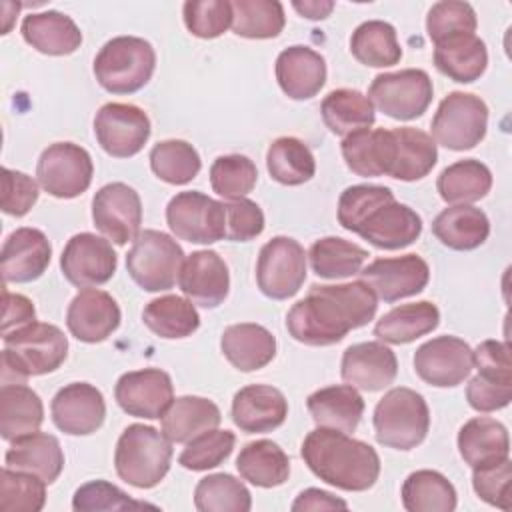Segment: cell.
<instances>
[{"mask_svg": "<svg viewBox=\"0 0 512 512\" xmlns=\"http://www.w3.org/2000/svg\"><path fill=\"white\" fill-rule=\"evenodd\" d=\"M378 298L362 280L314 284L286 314L290 336L306 346H332L374 320Z\"/></svg>", "mask_w": 512, "mask_h": 512, "instance_id": "1", "label": "cell"}, {"mask_svg": "<svg viewBox=\"0 0 512 512\" xmlns=\"http://www.w3.org/2000/svg\"><path fill=\"white\" fill-rule=\"evenodd\" d=\"M300 454L314 476L346 492H364L380 476L378 452L340 430L314 428L306 434Z\"/></svg>", "mask_w": 512, "mask_h": 512, "instance_id": "2", "label": "cell"}, {"mask_svg": "<svg viewBox=\"0 0 512 512\" xmlns=\"http://www.w3.org/2000/svg\"><path fill=\"white\" fill-rule=\"evenodd\" d=\"M2 384H26L30 376L58 370L68 356V338L46 322H32L2 334Z\"/></svg>", "mask_w": 512, "mask_h": 512, "instance_id": "3", "label": "cell"}, {"mask_svg": "<svg viewBox=\"0 0 512 512\" xmlns=\"http://www.w3.org/2000/svg\"><path fill=\"white\" fill-rule=\"evenodd\" d=\"M172 442L154 426L130 424L114 450V468L120 480L134 488L158 486L170 470Z\"/></svg>", "mask_w": 512, "mask_h": 512, "instance_id": "4", "label": "cell"}, {"mask_svg": "<svg viewBox=\"0 0 512 512\" xmlns=\"http://www.w3.org/2000/svg\"><path fill=\"white\" fill-rule=\"evenodd\" d=\"M156 68L152 44L138 36L108 40L94 58V76L110 94H134L142 90Z\"/></svg>", "mask_w": 512, "mask_h": 512, "instance_id": "5", "label": "cell"}, {"mask_svg": "<svg viewBox=\"0 0 512 512\" xmlns=\"http://www.w3.org/2000/svg\"><path fill=\"white\" fill-rule=\"evenodd\" d=\"M372 422L378 444L394 450H412L428 434L430 410L422 394L398 386L378 400Z\"/></svg>", "mask_w": 512, "mask_h": 512, "instance_id": "6", "label": "cell"}, {"mask_svg": "<svg viewBox=\"0 0 512 512\" xmlns=\"http://www.w3.org/2000/svg\"><path fill=\"white\" fill-rule=\"evenodd\" d=\"M182 264V246L160 230L140 232L126 254L130 278L146 292L170 290L178 282Z\"/></svg>", "mask_w": 512, "mask_h": 512, "instance_id": "7", "label": "cell"}, {"mask_svg": "<svg viewBox=\"0 0 512 512\" xmlns=\"http://www.w3.org/2000/svg\"><path fill=\"white\" fill-rule=\"evenodd\" d=\"M488 130V106L470 92H450L432 118V140L448 150H470Z\"/></svg>", "mask_w": 512, "mask_h": 512, "instance_id": "8", "label": "cell"}, {"mask_svg": "<svg viewBox=\"0 0 512 512\" xmlns=\"http://www.w3.org/2000/svg\"><path fill=\"white\" fill-rule=\"evenodd\" d=\"M432 96V80L428 72L420 68L378 74L368 88L372 106L394 120L420 118L428 110Z\"/></svg>", "mask_w": 512, "mask_h": 512, "instance_id": "9", "label": "cell"}, {"mask_svg": "<svg viewBox=\"0 0 512 512\" xmlns=\"http://www.w3.org/2000/svg\"><path fill=\"white\" fill-rule=\"evenodd\" d=\"M306 258L302 244L290 236L268 240L256 262L260 292L272 300H288L298 294L306 280Z\"/></svg>", "mask_w": 512, "mask_h": 512, "instance_id": "10", "label": "cell"}, {"mask_svg": "<svg viewBox=\"0 0 512 512\" xmlns=\"http://www.w3.org/2000/svg\"><path fill=\"white\" fill-rule=\"evenodd\" d=\"M94 164L86 148L74 142H54L42 150L36 178L44 192L54 198H76L88 190Z\"/></svg>", "mask_w": 512, "mask_h": 512, "instance_id": "11", "label": "cell"}, {"mask_svg": "<svg viewBox=\"0 0 512 512\" xmlns=\"http://www.w3.org/2000/svg\"><path fill=\"white\" fill-rule=\"evenodd\" d=\"M166 222L180 240L214 244L224 240V202L198 190L178 192L166 206Z\"/></svg>", "mask_w": 512, "mask_h": 512, "instance_id": "12", "label": "cell"}, {"mask_svg": "<svg viewBox=\"0 0 512 512\" xmlns=\"http://www.w3.org/2000/svg\"><path fill=\"white\" fill-rule=\"evenodd\" d=\"M94 134L106 154L130 158L148 142L150 118L134 104L108 102L94 116Z\"/></svg>", "mask_w": 512, "mask_h": 512, "instance_id": "13", "label": "cell"}, {"mask_svg": "<svg viewBox=\"0 0 512 512\" xmlns=\"http://www.w3.org/2000/svg\"><path fill=\"white\" fill-rule=\"evenodd\" d=\"M92 222L98 232L118 246L134 242L142 224V200L124 182L102 186L92 198Z\"/></svg>", "mask_w": 512, "mask_h": 512, "instance_id": "14", "label": "cell"}, {"mask_svg": "<svg viewBox=\"0 0 512 512\" xmlns=\"http://www.w3.org/2000/svg\"><path fill=\"white\" fill-rule=\"evenodd\" d=\"M118 266L112 244L92 232L74 234L60 256L64 278L76 288H94L106 284Z\"/></svg>", "mask_w": 512, "mask_h": 512, "instance_id": "15", "label": "cell"}, {"mask_svg": "<svg viewBox=\"0 0 512 512\" xmlns=\"http://www.w3.org/2000/svg\"><path fill=\"white\" fill-rule=\"evenodd\" d=\"M472 368V348L458 336H436L414 352V370L418 378L436 388L462 384Z\"/></svg>", "mask_w": 512, "mask_h": 512, "instance_id": "16", "label": "cell"}, {"mask_svg": "<svg viewBox=\"0 0 512 512\" xmlns=\"http://www.w3.org/2000/svg\"><path fill=\"white\" fill-rule=\"evenodd\" d=\"M358 274L360 280L372 288L376 298L388 304L420 294L430 280L428 262L418 254L376 258Z\"/></svg>", "mask_w": 512, "mask_h": 512, "instance_id": "17", "label": "cell"}, {"mask_svg": "<svg viewBox=\"0 0 512 512\" xmlns=\"http://www.w3.org/2000/svg\"><path fill=\"white\" fill-rule=\"evenodd\" d=\"M114 398L128 416L146 420L162 418L174 400L172 378L160 368L126 372L114 386Z\"/></svg>", "mask_w": 512, "mask_h": 512, "instance_id": "18", "label": "cell"}, {"mask_svg": "<svg viewBox=\"0 0 512 512\" xmlns=\"http://www.w3.org/2000/svg\"><path fill=\"white\" fill-rule=\"evenodd\" d=\"M52 422L70 436L94 434L106 418L102 392L88 382H70L62 386L50 402Z\"/></svg>", "mask_w": 512, "mask_h": 512, "instance_id": "19", "label": "cell"}, {"mask_svg": "<svg viewBox=\"0 0 512 512\" xmlns=\"http://www.w3.org/2000/svg\"><path fill=\"white\" fill-rule=\"evenodd\" d=\"M52 256V246L46 234L38 228H16L2 246L0 272L4 284H26L38 280Z\"/></svg>", "mask_w": 512, "mask_h": 512, "instance_id": "20", "label": "cell"}, {"mask_svg": "<svg viewBox=\"0 0 512 512\" xmlns=\"http://www.w3.org/2000/svg\"><path fill=\"white\" fill-rule=\"evenodd\" d=\"M122 314L118 302L104 290H80L66 310L68 332L86 344L104 342L118 326Z\"/></svg>", "mask_w": 512, "mask_h": 512, "instance_id": "21", "label": "cell"}, {"mask_svg": "<svg viewBox=\"0 0 512 512\" xmlns=\"http://www.w3.org/2000/svg\"><path fill=\"white\" fill-rule=\"evenodd\" d=\"M178 286L182 294L202 308H218L230 290L226 262L214 250H196L184 258Z\"/></svg>", "mask_w": 512, "mask_h": 512, "instance_id": "22", "label": "cell"}, {"mask_svg": "<svg viewBox=\"0 0 512 512\" xmlns=\"http://www.w3.org/2000/svg\"><path fill=\"white\" fill-rule=\"evenodd\" d=\"M360 238L380 250H400L422 234V218L406 204L394 200L378 204L356 228Z\"/></svg>", "mask_w": 512, "mask_h": 512, "instance_id": "23", "label": "cell"}, {"mask_svg": "<svg viewBox=\"0 0 512 512\" xmlns=\"http://www.w3.org/2000/svg\"><path fill=\"white\" fill-rule=\"evenodd\" d=\"M342 380L364 392L388 388L398 374L396 354L382 342H358L344 350Z\"/></svg>", "mask_w": 512, "mask_h": 512, "instance_id": "24", "label": "cell"}, {"mask_svg": "<svg viewBox=\"0 0 512 512\" xmlns=\"http://www.w3.org/2000/svg\"><path fill=\"white\" fill-rule=\"evenodd\" d=\"M288 416L286 396L268 384H250L232 398V420L246 434L272 432Z\"/></svg>", "mask_w": 512, "mask_h": 512, "instance_id": "25", "label": "cell"}, {"mask_svg": "<svg viewBox=\"0 0 512 512\" xmlns=\"http://www.w3.org/2000/svg\"><path fill=\"white\" fill-rule=\"evenodd\" d=\"M340 150L348 170H352L356 176H390L396 158L394 132L384 128L358 130L344 136Z\"/></svg>", "mask_w": 512, "mask_h": 512, "instance_id": "26", "label": "cell"}, {"mask_svg": "<svg viewBox=\"0 0 512 512\" xmlns=\"http://www.w3.org/2000/svg\"><path fill=\"white\" fill-rule=\"evenodd\" d=\"M276 80L292 100H310L326 84V60L308 46H290L276 58Z\"/></svg>", "mask_w": 512, "mask_h": 512, "instance_id": "27", "label": "cell"}, {"mask_svg": "<svg viewBox=\"0 0 512 512\" xmlns=\"http://www.w3.org/2000/svg\"><path fill=\"white\" fill-rule=\"evenodd\" d=\"M220 348L224 358L240 372H254L270 364L276 356L274 334L254 322L232 324L222 332Z\"/></svg>", "mask_w": 512, "mask_h": 512, "instance_id": "28", "label": "cell"}, {"mask_svg": "<svg viewBox=\"0 0 512 512\" xmlns=\"http://www.w3.org/2000/svg\"><path fill=\"white\" fill-rule=\"evenodd\" d=\"M20 32L26 44L48 56H68L82 44V32L76 22L56 10L28 14Z\"/></svg>", "mask_w": 512, "mask_h": 512, "instance_id": "29", "label": "cell"}, {"mask_svg": "<svg viewBox=\"0 0 512 512\" xmlns=\"http://www.w3.org/2000/svg\"><path fill=\"white\" fill-rule=\"evenodd\" d=\"M434 66L454 82L470 84L488 66V50L476 34H454L434 44Z\"/></svg>", "mask_w": 512, "mask_h": 512, "instance_id": "30", "label": "cell"}, {"mask_svg": "<svg viewBox=\"0 0 512 512\" xmlns=\"http://www.w3.org/2000/svg\"><path fill=\"white\" fill-rule=\"evenodd\" d=\"M4 462L8 468L32 472L46 484H52L62 474L64 452L56 436L36 430L12 440Z\"/></svg>", "mask_w": 512, "mask_h": 512, "instance_id": "31", "label": "cell"}, {"mask_svg": "<svg viewBox=\"0 0 512 512\" xmlns=\"http://www.w3.org/2000/svg\"><path fill=\"white\" fill-rule=\"evenodd\" d=\"M316 426L340 432H354L364 414V400L350 384H334L312 392L306 400Z\"/></svg>", "mask_w": 512, "mask_h": 512, "instance_id": "32", "label": "cell"}, {"mask_svg": "<svg viewBox=\"0 0 512 512\" xmlns=\"http://www.w3.org/2000/svg\"><path fill=\"white\" fill-rule=\"evenodd\" d=\"M432 234L446 248L468 252L486 242L490 234V220L484 210L472 204H454L434 218Z\"/></svg>", "mask_w": 512, "mask_h": 512, "instance_id": "33", "label": "cell"}, {"mask_svg": "<svg viewBox=\"0 0 512 512\" xmlns=\"http://www.w3.org/2000/svg\"><path fill=\"white\" fill-rule=\"evenodd\" d=\"M162 434L172 444H186L192 438L218 428L222 422L220 408L202 396H180L172 400L168 410L164 412Z\"/></svg>", "mask_w": 512, "mask_h": 512, "instance_id": "34", "label": "cell"}, {"mask_svg": "<svg viewBox=\"0 0 512 512\" xmlns=\"http://www.w3.org/2000/svg\"><path fill=\"white\" fill-rule=\"evenodd\" d=\"M458 452L470 468L504 460L510 456L508 430L494 418H472L458 432Z\"/></svg>", "mask_w": 512, "mask_h": 512, "instance_id": "35", "label": "cell"}, {"mask_svg": "<svg viewBox=\"0 0 512 512\" xmlns=\"http://www.w3.org/2000/svg\"><path fill=\"white\" fill-rule=\"evenodd\" d=\"M440 324V310L428 300L402 304L386 312L374 326V336L386 344H408L430 334Z\"/></svg>", "mask_w": 512, "mask_h": 512, "instance_id": "36", "label": "cell"}, {"mask_svg": "<svg viewBox=\"0 0 512 512\" xmlns=\"http://www.w3.org/2000/svg\"><path fill=\"white\" fill-rule=\"evenodd\" d=\"M44 422L40 396L26 384H2L0 388V434L12 442L36 432Z\"/></svg>", "mask_w": 512, "mask_h": 512, "instance_id": "37", "label": "cell"}, {"mask_svg": "<svg viewBox=\"0 0 512 512\" xmlns=\"http://www.w3.org/2000/svg\"><path fill=\"white\" fill-rule=\"evenodd\" d=\"M236 468L242 480L258 488H276L290 476L288 454L272 440L248 442L236 458Z\"/></svg>", "mask_w": 512, "mask_h": 512, "instance_id": "38", "label": "cell"}, {"mask_svg": "<svg viewBox=\"0 0 512 512\" xmlns=\"http://www.w3.org/2000/svg\"><path fill=\"white\" fill-rule=\"evenodd\" d=\"M392 132L396 140V158L390 178L416 182L428 176L438 162V150L432 136L412 126H400Z\"/></svg>", "mask_w": 512, "mask_h": 512, "instance_id": "39", "label": "cell"}, {"mask_svg": "<svg viewBox=\"0 0 512 512\" xmlns=\"http://www.w3.org/2000/svg\"><path fill=\"white\" fill-rule=\"evenodd\" d=\"M436 188L440 198L454 206V204H472L482 200L492 188V172L490 168L474 158L458 160L446 166L438 180Z\"/></svg>", "mask_w": 512, "mask_h": 512, "instance_id": "40", "label": "cell"}, {"mask_svg": "<svg viewBox=\"0 0 512 512\" xmlns=\"http://www.w3.org/2000/svg\"><path fill=\"white\" fill-rule=\"evenodd\" d=\"M326 128L336 136H348L374 124L376 114L368 96L352 88H338L324 96L320 104Z\"/></svg>", "mask_w": 512, "mask_h": 512, "instance_id": "41", "label": "cell"}, {"mask_svg": "<svg viewBox=\"0 0 512 512\" xmlns=\"http://www.w3.org/2000/svg\"><path fill=\"white\" fill-rule=\"evenodd\" d=\"M142 320L150 332L166 340L192 336L200 326V316L194 304L176 294L150 300L142 310Z\"/></svg>", "mask_w": 512, "mask_h": 512, "instance_id": "42", "label": "cell"}, {"mask_svg": "<svg viewBox=\"0 0 512 512\" xmlns=\"http://www.w3.org/2000/svg\"><path fill=\"white\" fill-rule=\"evenodd\" d=\"M400 496L408 512H452L458 504L456 488L436 470H416L408 474Z\"/></svg>", "mask_w": 512, "mask_h": 512, "instance_id": "43", "label": "cell"}, {"mask_svg": "<svg viewBox=\"0 0 512 512\" xmlns=\"http://www.w3.org/2000/svg\"><path fill=\"white\" fill-rule=\"evenodd\" d=\"M306 256L316 276L338 280V278H350L358 274L370 254L366 248L350 240H344L338 236H326L316 240L310 246Z\"/></svg>", "mask_w": 512, "mask_h": 512, "instance_id": "44", "label": "cell"}, {"mask_svg": "<svg viewBox=\"0 0 512 512\" xmlns=\"http://www.w3.org/2000/svg\"><path fill=\"white\" fill-rule=\"evenodd\" d=\"M352 56L370 68L394 66L402 58L396 30L384 20H366L350 36Z\"/></svg>", "mask_w": 512, "mask_h": 512, "instance_id": "45", "label": "cell"}, {"mask_svg": "<svg viewBox=\"0 0 512 512\" xmlns=\"http://www.w3.org/2000/svg\"><path fill=\"white\" fill-rule=\"evenodd\" d=\"M266 168L272 180L284 186H300L312 180L316 160L312 150L294 136L276 138L266 152Z\"/></svg>", "mask_w": 512, "mask_h": 512, "instance_id": "46", "label": "cell"}, {"mask_svg": "<svg viewBox=\"0 0 512 512\" xmlns=\"http://www.w3.org/2000/svg\"><path fill=\"white\" fill-rule=\"evenodd\" d=\"M286 24L284 6L278 0H234L232 30L250 40L276 38Z\"/></svg>", "mask_w": 512, "mask_h": 512, "instance_id": "47", "label": "cell"}, {"mask_svg": "<svg viewBox=\"0 0 512 512\" xmlns=\"http://www.w3.org/2000/svg\"><path fill=\"white\" fill-rule=\"evenodd\" d=\"M194 506L200 512H248L252 508V496L242 480L218 472L198 480Z\"/></svg>", "mask_w": 512, "mask_h": 512, "instance_id": "48", "label": "cell"}, {"mask_svg": "<svg viewBox=\"0 0 512 512\" xmlns=\"http://www.w3.org/2000/svg\"><path fill=\"white\" fill-rule=\"evenodd\" d=\"M150 168L160 180L180 186L192 182L198 176L202 160L192 144L174 138L154 144L150 150Z\"/></svg>", "mask_w": 512, "mask_h": 512, "instance_id": "49", "label": "cell"}, {"mask_svg": "<svg viewBox=\"0 0 512 512\" xmlns=\"http://www.w3.org/2000/svg\"><path fill=\"white\" fill-rule=\"evenodd\" d=\"M466 386V400L476 412H496L512 400V366H476Z\"/></svg>", "mask_w": 512, "mask_h": 512, "instance_id": "50", "label": "cell"}, {"mask_svg": "<svg viewBox=\"0 0 512 512\" xmlns=\"http://www.w3.org/2000/svg\"><path fill=\"white\" fill-rule=\"evenodd\" d=\"M256 182L258 168L244 154L218 156L210 166V186L218 196L226 200L246 198V194L254 190Z\"/></svg>", "mask_w": 512, "mask_h": 512, "instance_id": "51", "label": "cell"}, {"mask_svg": "<svg viewBox=\"0 0 512 512\" xmlns=\"http://www.w3.org/2000/svg\"><path fill=\"white\" fill-rule=\"evenodd\" d=\"M46 504V482L24 470L4 466L0 480V510L38 512Z\"/></svg>", "mask_w": 512, "mask_h": 512, "instance_id": "52", "label": "cell"}, {"mask_svg": "<svg viewBox=\"0 0 512 512\" xmlns=\"http://www.w3.org/2000/svg\"><path fill=\"white\" fill-rule=\"evenodd\" d=\"M236 436L230 430H218L212 428L190 442H186V448L178 456V464L192 472H204L210 468L220 466L234 450Z\"/></svg>", "mask_w": 512, "mask_h": 512, "instance_id": "53", "label": "cell"}, {"mask_svg": "<svg viewBox=\"0 0 512 512\" xmlns=\"http://www.w3.org/2000/svg\"><path fill=\"white\" fill-rule=\"evenodd\" d=\"M184 24L196 38L212 40L232 26V2L228 0H188L182 8Z\"/></svg>", "mask_w": 512, "mask_h": 512, "instance_id": "54", "label": "cell"}, {"mask_svg": "<svg viewBox=\"0 0 512 512\" xmlns=\"http://www.w3.org/2000/svg\"><path fill=\"white\" fill-rule=\"evenodd\" d=\"M394 200V192L388 186L378 184H356L348 186L338 198V224L348 230L356 232L362 220L374 210L378 204Z\"/></svg>", "mask_w": 512, "mask_h": 512, "instance_id": "55", "label": "cell"}, {"mask_svg": "<svg viewBox=\"0 0 512 512\" xmlns=\"http://www.w3.org/2000/svg\"><path fill=\"white\" fill-rule=\"evenodd\" d=\"M476 26V12L468 2H436L426 16V32L434 44L454 34H474Z\"/></svg>", "mask_w": 512, "mask_h": 512, "instance_id": "56", "label": "cell"}, {"mask_svg": "<svg viewBox=\"0 0 512 512\" xmlns=\"http://www.w3.org/2000/svg\"><path fill=\"white\" fill-rule=\"evenodd\" d=\"M72 508L76 512H100V510H134L154 508L152 504L132 500L126 492L106 480H92L82 484L72 496Z\"/></svg>", "mask_w": 512, "mask_h": 512, "instance_id": "57", "label": "cell"}, {"mask_svg": "<svg viewBox=\"0 0 512 512\" xmlns=\"http://www.w3.org/2000/svg\"><path fill=\"white\" fill-rule=\"evenodd\" d=\"M510 480H512V462L510 458L476 466L472 468V488L480 500L500 510H510Z\"/></svg>", "mask_w": 512, "mask_h": 512, "instance_id": "58", "label": "cell"}, {"mask_svg": "<svg viewBox=\"0 0 512 512\" xmlns=\"http://www.w3.org/2000/svg\"><path fill=\"white\" fill-rule=\"evenodd\" d=\"M264 230V212L250 198L224 202V240L248 242Z\"/></svg>", "mask_w": 512, "mask_h": 512, "instance_id": "59", "label": "cell"}, {"mask_svg": "<svg viewBox=\"0 0 512 512\" xmlns=\"http://www.w3.org/2000/svg\"><path fill=\"white\" fill-rule=\"evenodd\" d=\"M38 184L24 172L2 168V212L8 216H26L38 202Z\"/></svg>", "mask_w": 512, "mask_h": 512, "instance_id": "60", "label": "cell"}, {"mask_svg": "<svg viewBox=\"0 0 512 512\" xmlns=\"http://www.w3.org/2000/svg\"><path fill=\"white\" fill-rule=\"evenodd\" d=\"M2 334H8L12 330H18L26 324L36 322V310L30 298L22 294L8 292L6 286L2 288Z\"/></svg>", "mask_w": 512, "mask_h": 512, "instance_id": "61", "label": "cell"}, {"mask_svg": "<svg viewBox=\"0 0 512 512\" xmlns=\"http://www.w3.org/2000/svg\"><path fill=\"white\" fill-rule=\"evenodd\" d=\"M346 508H348L346 500L334 496L332 492L320 490V488H306L292 502V510L294 512H306V510H346Z\"/></svg>", "mask_w": 512, "mask_h": 512, "instance_id": "62", "label": "cell"}, {"mask_svg": "<svg viewBox=\"0 0 512 512\" xmlns=\"http://www.w3.org/2000/svg\"><path fill=\"white\" fill-rule=\"evenodd\" d=\"M292 8L308 20H324L334 10V2H330V0H304V2L294 0Z\"/></svg>", "mask_w": 512, "mask_h": 512, "instance_id": "63", "label": "cell"}]
</instances>
